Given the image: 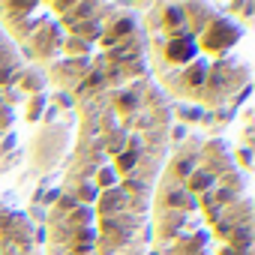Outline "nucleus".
I'll return each mask as SVG.
<instances>
[{"label": "nucleus", "mask_w": 255, "mask_h": 255, "mask_svg": "<svg viewBox=\"0 0 255 255\" xmlns=\"http://www.w3.org/2000/svg\"><path fill=\"white\" fill-rule=\"evenodd\" d=\"M150 84L195 111H231L252 81L249 33L216 6L153 3L138 18Z\"/></svg>", "instance_id": "4"}, {"label": "nucleus", "mask_w": 255, "mask_h": 255, "mask_svg": "<svg viewBox=\"0 0 255 255\" xmlns=\"http://www.w3.org/2000/svg\"><path fill=\"white\" fill-rule=\"evenodd\" d=\"M0 255H45L30 219L6 204H0Z\"/></svg>", "instance_id": "6"}, {"label": "nucleus", "mask_w": 255, "mask_h": 255, "mask_svg": "<svg viewBox=\"0 0 255 255\" xmlns=\"http://www.w3.org/2000/svg\"><path fill=\"white\" fill-rule=\"evenodd\" d=\"M72 150L45 216V255H147L171 108L150 78L81 105Z\"/></svg>", "instance_id": "1"}, {"label": "nucleus", "mask_w": 255, "mask_h": 255, "mask_svg": "<svg viewBox=\"0 0 255 255\" xmlns=\"http://www.w3.org/2000/svg\"><path fill=\"white\" fill-rule=\"evenodd\" d=\"M45 81L0 27V138L42 117Z\"/></svg>", "instance_id": "5"}, {"label": "nucleus", "mask_w": 255, "mask_h": 255, "mask_svg": "<svg viewBox=\"0 0 255 255\" xmlns=\"http://www.w3.org/2000/svg\"><path fill=\"white\" fill-rule=\"evenodd\" d=\"M153 255H252L249 177L219 138L168 147L150 204Z\"/></svg>", "instance_id": "3"}, {"label": "nucleus", "mask_w": 255, "mask_h": 255, "mask_svg": "<svg viewBox=\"0 0 255 255\" xmlns=\"http://www.w3.org/2000/svg\"><path fill=\"white\" fill-rule=\"evenodd\" d=\"M0 27L75 105L147 78L135 15L111 3H0Z\"/></svg>", "instance_id": "2"}]
</instances>
